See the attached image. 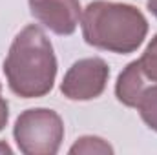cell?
<instances>
[{"instance_id":"6da1fadb","label":"cell","mask_w":157,"mask_h":155,"mask_svg":"<svg viewBox=\"0 0 157 155\" xmlns=\"http://www.w3.org/2000/svg\"><path fill=\"white\" fill-rule=\"evenodd\" d=\"M4 73L11 91L24 99L44 97L57 77L53 46L39 26L24 28L13 40L4 60Z\"/></svg>"},{"instance_id":"7a4b0ae2","label":"cell","mask_w":157,"mask_h":155,"mask_svg":"<svg viewBox=\"0 0 157 155\" xmlns=\"http://www.w3.org/2000/svg\"><path fill=\"white\" fill-rule=\"evenodd\" d=\"M146 33L148 22L144 15L130 4L95 0L82 13L84 40L99 49L132 53L143 44Z\"/></svg>"},{"instance_id":"3957f363","label":"cell","mask_w":157,"mask_h":155,"mask_svg":"<svg viewBox=\"0 0 157 155\" xmlns=\"http://www.w3.org/2000/svg\"><path fill=\"white\" fill-rule=\"evenodd\" d=\"M13 135L22 153L53 155L59 152L64 139V124L53 110H26L17 119Z\"/></svg>"},{"instance_id":"277c9868","label":"cell","mask_w":157,"mask_h":155,"mask_svg":"<svg viewBox=\"0 0 157 155\" xmlns=\"http://www.w3.org/2000/svg\"><path fill=\"white\" fill-rule=\"evenodd\" d=\"M108 77L110 68L102 59H82L75 62L64 75L60 91L70 100H91L104 91Z\"/></svg>"},{"instance_id":"5b68a950","label":"cell","mask_w":157,"mask_h":155,"mask_svg":"<svg viewBox=\"0 0 157 155\" xmlns=\"http://www.w3.org/2000/svg\"><path fill=\"white\" fill-rule=\"evenodd\" d=\"M31 15L57 35H71L80 20L78 0H29Z\"/></svg>"},{"instance_id":"8992f818","label":"cell","mask_w":157,"mask_h":155,"mask_svg":"<svg viewBox=\"0 0 157 155\" xmlns=\"http://www.w3.org/2000/svg\"><path fill=\"white\" fill-rule=\"evenodd\" d=\"M146 88H148V78L143 73L139 60H133L119 75L117 84H115V95L119 102H122L124 106L135 108Z\"/></svg>"},{"instance_id":"52a82bcc","label":"cell","mask_w":157,"mask_h":155,"mask_svg":"<svg viewBox=\"0 0 157 155\" xmlns=\"http://www.w3.org/2000/svg\"><path fill=\"white\" fill-rule=\"evenodd\" d=\"M135 108L139 110V113L143 117V120L148 124V128L157 131V84L148 86L144 89Z\"/></svg>"},{"instance_id":"ba28073f","label":"cell","mask_w":157,"mask_h":155,"mask_svg":"<svg viewBox=\"0 0 157 155\" xmlns=\"http://www.w3.org/2000/svg\"><path fill=\"white\" fill-rule=\"evenodd\" d=\"M70 153H113V148L101 137H80L70 148Z\"/></svg>"},{"instance_id":"9c48e42d","label":"cell","mask_w":157,"mask_h":155,"mask_svg":"<svg viewBox=\"0 0 157 155\" xmlns=\"http://www.w3.org/2000/svg\"><path fill=\"white\" fill-rule=\"evenodd\" d=\"M139 66L148 80L157 82V35L152 39V42L146 46L143 57L139 59Z\"/></svg>"},{"instance_id":"30bf717a","label":"cell","mask_w":157,"mask_h":155,"mask_svg":"<svg viewBox=\"0 0 157 155\" xmlns=\"http://www.w3.org/2000/svg\"><path fill=\"white\" fill-rule=\"evenodd\" d=\"M7 117H9V112H7V102L0 97V131L4 130L6 122H7Z\"/></svg>"},{"instance_id":"8fae6325","label":"cell","mask_w":157,"mask_h":155,"mask_svg":"<svg viewBox=\"0 0 157 155\" xmlns=\"http://www.w3.org/2000/svg\"><path fill=\"white\" fill-rule=\"evenodd\" d=\"M146 4H148V9L152 11V15L157 18V0H146Z\"/></svg>"},{"instance_id":"7c38bea8","label":"cell","mask_w":157,"mask_h":155,"mask_svg":"<svg viewBox=\"0 0 157 155\" xmlns=\"http://www.w3.org/2000/svg\"><path fill=\"white\" fill-rule=\"evenodd\" d=\"M0 153H11V148L6 142H0Z\"/></svg>"}]
</instances>
